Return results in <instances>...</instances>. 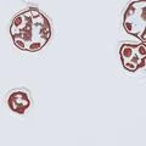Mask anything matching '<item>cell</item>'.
<instances>
[{"mask_svg":"<svg viewBox=\"0 0 146 146\" xmlns=\"http://www.w3.org/2000/svg\"><path fill=\"white\" fill-rule=\"evenodd\" d=\"M119 57L122 66L128 72H136L145 67L146 60V43L140 44H122L119 48Z\"/></svg>","mask_w":146,"mask_h":146,"instance_id":"obj_3","label":"cell"},{"mask_svg":"<svg viewBox=\"0 0 146 146\" xmlns=\"http://www.w3.org/2000/svg\"><path fill=\"white\" fill-rule=\"evenodd\" d=\"M146 0H133L128 4L124 13H123V28L128 34L146 40L145 28H146Z\"/></svg>","mask_w":146,"mask_h":146,"instance_id":"obj_2","label":"cell"},{"mask_svg":"<svg viewBox=\"0 0 146 146\" xmlns=\"http://www.w3.org/2000/svg\"><path fill=\"white\" fill-rule=\"evenodd\" d=\"M10 35L15 46L22 51H40L51 38L49 18L35 7L18 12L10 25Z\"/></svg>","mask_w":146,"mask_h":146,"instance_id":"obj_1","label":"cell"},{"mask_svg":"<svg viewBox=\"0 0 146 146\" xmlns=\"http://www.w3.org/2000/svg\"><path fill=\"white\" fill-rule=\"evenodd\" d=\"M7 106L12 112L23 115L31 106V98L26 90H13L7 98Z\"/></svg>","mask_w":146,"mask_h":146,"instance_id":"obj_4","label":"cell"}]
</instances>
